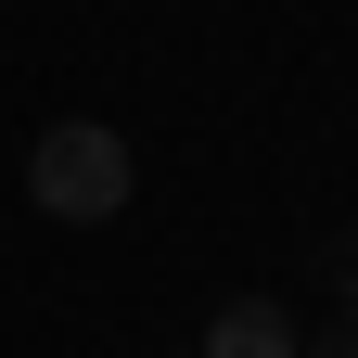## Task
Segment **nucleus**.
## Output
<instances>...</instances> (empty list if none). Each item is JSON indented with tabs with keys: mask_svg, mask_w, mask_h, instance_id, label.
I'll use <instances>...</instances> for the list:
<instances>
[{
	"mask_svg": "<svg viewBox=\"0 0 358 358\" xmlns=\"http://www.w3.org/2000/svg\"><path fill=\"white\" fill-rule=\"evenodd\" d=\"M26 192H38V217H115L128 192H141V154H128L103 115H64V128H38Z\"/></svg>",
	"mask_w": 358,
	"mask_h": 358,
	"instance_id": "nucleus-1",
	"label": "nucleus"
},
{
	"mask_svg": "<svg viewBox=\"0 0 358 358\" xmlns=\"http://www.w3.org/2000/svg\"><path fill=\"white\" fill-rule=\"evenodd\" d=\"M205 358H294V307L282 294H231L205 320Z\"/></svg>",
	"mask_w": 358,
	"mask_h": 358,
	"instance_id": "nucleus-2",
	"label": "nucleus"
},
{
	"mask_svg": "<svg viewBox=\"0 0 358 358\" xmlns=\"http://www.w3.org/2000/svg\"><path fill=\"white\" fill-rule=\"evenodd\" d=\"M294 358H358V307H333L320 333H294Z\"/></svg>",
	"mask_w": 358,
	"mask_h": 358,
	"instance_id": "nucleus-3",
	"label": "nucleus"
}]
</instances>
